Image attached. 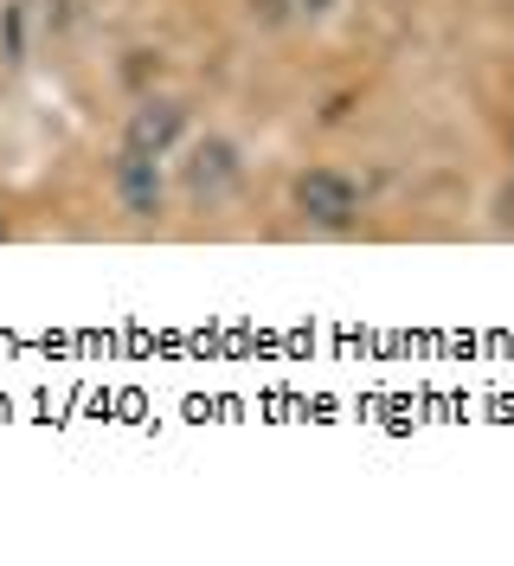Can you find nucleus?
<instances>
[{
  "label": "nucleus",
  "mask_w": 514,
  "mask_h": 566,
  "mask_svg": "<svg viewBox=\"0 0 514 566\" xmlns=\"http://www.w3.org/2000/svg\"><path fill=\"white\" fill-rule=\"evenodd\" d=\"M109 193H116V207L123 219H136V226H161L168 219V161L161 155H141V148H116V161H109Z\"/></svg>",
  "instance_id": "obj_3"
},
{
  "label": "nucleus",
  "mask_w": 514,
  "mask_h": 566,
  "mask_svg": "<svg viewBox=\"0 0 514 566\" xmlns=\"http://www.w3.org/2000/svg\"><path fill=\"white\" fill-rule=\"evenodd\" d=\"M296 13H308V20H322V13H335V0H296Z\"/></svg>",
  "instance_id": "obj_6"
},
{
  "label": "nucleus",
  "mask_w": 514,
  "mask_h": 566,
  "mask_svg": "<svg viewBox=\"0 0 514 566\" xmlns=\"http://www.w3.org/2000/svg\"><path fill=\"white\" fill-rule=\"evenodd\" d=\"M508 161H514V129H508Z\"/></svg>",
  "instance_id": "obj_8"
},
{
  "label": "nucleus",
  "mask_w": 514,
  "mask_h": 566,
  "mask_svg": "<svg viewBox=\"0 0 514 566\" xmlns=\"http://www.w3.org/2000/svg\"><path fill=\"white\" fill-rule=\"evenodd\" d=\"M7 239H13V226H7V212H0V245H7Z\"/></svg>",
  "instance_id": "obj_7"
},
{
  "label": "nucleus",
  "mask_w": 514,
  "mask_h": 566,
  "mask_svg": "<svg viewBox=\"0 0 514 566\" xmlns=\"http://www.w3.org/2000/svg\"><path fill=\"white\" fill-rule=\"evenodd\" d=\"M290 7H296V0H251V20H258V27H283Z\"/></svg>",
  "instance_id": "obj_5"
},
{
  "label": "nucleus",
  "mask_w": 514,
  "mask_h": 566,
  "mask_svg": "<svg viewBox=\"0 0 514 566\" xmlns=\"http://www.w3.org/2000/svg\"><path fill=\"white\" fill-rule=\"evenodd\" d=\"M239 187H244V148L232 136L180 142V193H187V207L219 212L225 200H239Z\"/></svg>",
  "instance_id": "obj_2"
},
{
  "label": "nucleus",
  "mask_w": 514,
  "mask_h": 566,
  "mask_svg": "<svg viewBox=\"0 0 514 566\" xmlns=\"http://www.w3.org/2000/svg\"><path fill=\"white\" fill-rule=\"evenodd\" d=\"M187 123H193L187 104L155 91V97H141V104L129 109V123H123V148H141V155H161V161H168V155H180V142H187Z\"/></svg>",
  "instance_id": "obj_4"
},
{
  "label": "nucleus",
  "mask_w": 514,
  "mask_h": 566,
  "mask_svg": "<svg viewBox=\"0 0 514 566\" xmlns=\"http://www.w3.org/2000/svg\"><path fill=\"white\" fill-rule=\"evenodd\" d=\"M290 212L303 219L308 232H354L360 212H367V187L347 175V168H328L315 161L290 180Z\"/></svg>",
  "instance_id": "obj_1"
}]
</instances>
